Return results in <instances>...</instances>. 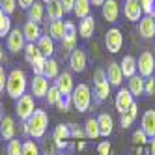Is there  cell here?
Here are the masks:
<instances>
[{
  "label": "cell",
  "mask_w": 155,
  "mask_h": 155,
  "mask_svg": "<svg viewBox=\"0 0 155 155\" xmlns=\"http://www.w3.org/2000/svg\"><path fill=\"white\" fill-rule=\"evenodd\" d=\"M137 69H138V75L144 77V79H150L153 77V71H155V58L151 52H142L140 56L137 58Z\"/></svg>",
  "instance_id": "obj_6"
},
{
  "label": "cell",
  "mask_w": 155,
  "mask_h": 155,
  "mask_svg": "<svg viewBox=\"0 0 155 155\" xmlns=\"http://www.w3.org/2000/svg\"><path fill=\"white\" fill-rule=\"evenodd\" d=\"M69 133H71V138H82L86 137V133H84V127H81L79 124H69Z\"/></svg>",
  "instance_id": "obj_41"
},
{
  "label": "cell",
  "mask_w": 155,
  "mask_h": 155,
  "mask_svg": "<svg viewBox=\"0 0 155 155\" xmlns=\"http://www.w3.org/2000/svg\"><path fill=\"white\" fill-rule=\"evenodd\" d=\"M47 36H51L54 41L64 38V21H51L47 25Z\"/></svg>",
  "instance_id": "obj_30"
},
{
  "label": "cell",
  "mask_w": 155,
  "mask_h": 155,
  "mask_svg": "<svg viewBox=\"0 0 155 155\" xmlns=\"http://www.w3.org/2000/svg\"><path fill=\"white\" fill-rule=\"evenodd\" d=\"M45 99H47V103H49L51 107H56L58 101L62 99V94H60V90H58L56 86H51L49 92H47V95H45Z\"/></svg>",
  "instance_id": "obj_33"
},
{
  "label": "cell",
  "mask_w": 155,
  "mask_h": 155,
  "mask_svg": "<svg viewBox=\"0 0 155 155\" xmlns=\"http://www.w3.org/2000/svg\"><path fill=\"white\" fill-rule=\"evenodd\" d=\"M77 148H79V150H84V148H86V142H81V140H79V144H77Z\"/></svg>",
  "instance_id": "obj_54"
},
{
  "label": "cell",
  "mask_w": 155,
  "mask_h": 155,
  "mask_svg": "<svg viewBox=\"0 0 155 155\" xmlns=\"http://www.w3.org/2000/svg\"><path fill=\"white\" fill-rule=\"evenodd\" d=\"M6 45H8V49L12 51L13 54L21 52V51H25V47H26V39H25V36H23V30H21V28H12V32L8 34Z\"/></svg>",
  "instance_id": "obj_7"
},
{
  "label": "cell",
  "mask_w": 155,
  "mask_h": 155,
  "mask_svg": "<svg viewBox=\"0 0 155 155\" xmlns=\"http://www.w3.org/2000/svg\"><path fill=\"white\" fill-rule=\"evenodd\" d=\"M26 88H28V79L23 69H13L9 71L8 75V81H6V94L12 97V99H17L21 95L26 94Z\"/></svg>",
  "instance_id": "obj_1"
},
{
  "label": "cell",
  "mask_w": 155,
  "mask_h": 155,
  "mask_svg": "<svg viewBox=\"0 0 155 155\" xmlns=\"http://www.w3.org/2000/svg\"><path fill=\"white\" fill-rule=\"evenodd\" d=\"M135 103V97L131 95V92L127 88H120L116 94V110L120 114H125L127 110L131 108V105Z\"/></svg>",
  "instance_id": "obj_10"
},
{
  "label": "cell",
  "mask_w": 155,
  "mask_h": 155,
  "mask_svg": "<svg viewBox=\"0 0 155 155\" xmlns=\"http://www.w3.org/2000/svg\"><path fill=\"white\" fill-rule=\"evenodd\" d=\"M101 13L103 19L108 21V23H116L120 17V4L118 0H105V4L101 6Z\"/></svg>",
  "instance_id": "obj_14"
},
{
  "label": "cell",
  "mask_w": 155,
  "mask_h": 155,
  "mask_svg": "<svg viewBox=\"0 0 155 155\" xmlns=\"http://www.w3.org/2000/svg\"><path fill=\"white\" fill-rule=\"evenodd\" d=\"M60 4L64 6V12L69 13V12H73V8H75V0H60Z\"/></svg>",
  "instance_id": "obj_49"
},
{
  "label": "cell",
  "mask_w": 155,
  "mask_h": 155,
  "mask_svg": "<svg viewBox=\"0 0 155 155\" xmlns=\"http://www.w3.org/2000/svg\"><path fill=\"white\" fill-rule=\"evenodd\" d=\"M144 82H146V79L144 77H140L138 73L135 77H131L129 79V84H127V90L131 92L133 97H140L144 94Z\"/></svg>",
  "instance_id": "obj_24"
},
{
  "label": "cell",
  "mask_w": 155,
  "mask_h": 155,
  "mask_svg": "<svg viewBox=\"0 0 155 155\" xmlns=\"http://www.w3.org/2000/svg\"><path fill=\"white\" fill-rule=\"evenodd\" d=\"M90 8H92V4H90V0H75V8H73V13H75V17L77 19H86L88 15H90Z\"/></svg>",
  "instance_id": "obj_29"
},
{
  "label": "cell",
  "mask_w": 155,
  "mask_h": 155,
  "mask_svg": "<svg viewBox=\"0 0 155 155\" xmlns=\"http://www.w3.org/2000/svg\"><path fill=\"white\" fill-rule=\"evenodd\" d=\"M36 45H38V49H39L43 58H52V54H54V39L51 36H41Z\"/></svg>",
  "instance_id": "obj_21"
},
{
  "label": "cell",
  "mask_w": 155,
  "mask_h": 155,
  "mask_svg": "<svg viewBox=\"0 0 155 155\" xmlns=\"http://www.w3.org/2000/svg\"><path fill=\"white\" fill-rule=\"evenodd\" d=\"M94 82H95V88H94L95 99L97 101H105V99L108 97V94H110V82L107 79V71L105 69H95Z\"/></svg>",
  "instance_id": "obj_5"
},
{
  "label": "cell",
  "mask_w": 155,
  "mask_h": 155,
  "mask_svg": "<svg viewBox=\"0 0 155 155\" xmlns=\"http://www.w3.org/2000/svg\"><path fill=\"white\" fill-rule=\"evenodd\" d=\"M21 155H39V146L34 140H26L23 142V153Z\"/></svg>",
  "instance_id": "obj_36"
},
{
  "label": "cell",
  "mask_w": 155,
  "mask_h": 155,
  "mask_svg": "<svg viewBox=\"0 0 155 155\" xmlns=\"http://www.w3.org/2000/svg\"><path fill=\"white\" fill-rule=\"evenodd\" d=\"M133 142H135V144H140V146H142V144L150 142V137H148V135H146V133H144L142 129H138V131L133 133Z\"/></svg>",
  "instance_id": "obj_43"
},
{
  "label": "cell",
  "mask_w": 155,
  "mask_h": 155,
  "mask_svg": "<svg viewBox=\"0 0 155 155\" xmlns=\"http://www.w3.org/2000/svg\"><path fill=\"white\" fill-rule=\"evenodd\" d=\"M6 81H8L6 71H4V68H2V65H0V94H2V92H6Z\"/></svg>",
  "instance_id": "obj_48"
},
{
  "label": "cell",
  "mask_w": 155,
  "mask_h": 155,
  "mask_svg": "<svg viewBox=\"0 0 155 155\" xmlns=\"http://www.w3.org/2000/svg\"><path fill=\"white\" fill-rule=\"evenodd\" d=\"M133 121H135V118H133L129 112H125V114L120 116V125L124 127V129H129V127L133 125Z\"/></svg>",
  "instance_id": "obj_44"
},
{
  "label": "cell",
  "mask_w": 155,
  "mask_h": 155,
  "mask_svg": "<svg viewBox=\"0 0 155 155\" xmlns=\"http://www.w3.org/2000/svg\"><path fill=\"white\" fill-rule=\"evenodd\" d=\"M140 6L144 15H150L155 19V0H140Z\"/></svg>",
  "instance_id": "obj_38"
},
{
  "label": "cell",
  "mask_w": 155,
  "mask_h": 155,
  "mask_svg": "<svg viewBox=\"0 0 155 155\" xmlns=\"http://www.w3.org/2000/svg\"><path fill=\"white\" fill-rule=\"evenodd\" d=\"M49 88H51L49 81L43 75H34V79L30 81V92H32V95H34L36 99L45 97L47 92H49Z\"/></svg>",
  "instance_id": "obj_9"
},
{
  "label": "cell",
  "mask_w": 155,
  "mask_h": 155,
  "mask_svg": "<svg viewBox=\"0 0 155 155\" xmlns=\"http://www.w3.org/2000/svg\"><path fill=\"white\" fill-rule=\"evenodd\" d=\"M140 129L150 137V140L155 138V110L153 108L146 110V112L142 114V125H140Z\"/></svg>",
  "instance_id": "obj_19"
},
{
  "label": "cell",
  "mask_w": 155,
  "mask_h": 155,
  "mask_svg": "<svg viewBox=\"0 0 155 155\" xmlns=\"http://www.w3.org/2000/svg\"><path fill=\"white\" fill-rule=\"evenodd\" d=\"M36 112V103H34V95H21L15 101V114L21 121H26L32 114Z\"/></svg>",
  "instance_id": "obj_4"
},
{
  "label": "cell",
  "mask_w": 155,
  "mask_h": 155,
  "mask_svg": "<svg viewBox=\"0 0 155 155\" xmlns=\"http://www.w3.org/2000/svg\"><path fill=\"white\" fill-rule=\"evenodd\" d=\"M0 4H2V0H0Z\"/></svg>",
  "instance_id": "obj_59"
},
{
  "label": "cell",
  "mask_w": 155,
  "mask_h": 155,
  "mask_svg": "<svg viewBox=\"0 0 155 155\" xmlns=\"http://www.w3.org/2000/svg\"><path fill=\"white\" fill-rule=\"evenodd\" d=\"M94 30H95V19L92 15H88L86 19L81 21V25H79V34H81V38H84V39L92 38Z\"/></svg>",
  "instance_id": "obj_27"
},
{
  "label": "cell",
  "mask_w": 155,
  "mask_h": 155,
  "mask_svg": "<svg viewBox=\"0 0 155 155\" xmlns=\"http://www.w3.org/2000/svg\"><path fill=\"white\" fill-rule=\"evenodd\" d=\"M97 153L99 155H112V148H110V142H101V144H99V146H97Z\"/></svg>",
  "instance_id": "obj_46"
},
{
  "label": "cell",
  "mask_w": 155,
  "mask_h": 155,
  "mask_svg": "<svg viewBox=\"0 0 155 155\" xmlns=\"http://www.w3.org/2000/svg\"><path fill=\"white\" fill-rule=\"evenodd\" d=\"M4 15H6V13H4V12H2V8H0V19H2V17H4Z\"/></svg>",
  "instance_id": "obj_57"
},
{
  "label": "cell",
  "mask_w": 155,
  "mask_h": 155,
  "mask_svg": "<svg viewBox=\"0 0 155 155\" xmlns=\"http://www.w3.org/2000/svg\"><path fill=\"white\" fill-rule=\"evenodd\" d=\"M9 32H12V19L9 15H4L0 19V38H6Z\"/></svg>",
  "instance_id": "obj_37"
},
{
  "label": "cell",
  "mask_w": 155,
  "mask_h": 155,
  "mask_svg": "<svg viewBox=\"0 0 155 155\" xmlns=\"http://www.w3.org/2000/svg\"><path fill=\"white\" fill-rule=\"evenodd\" d=\"M54 86L60 90L62 95H71L73 90H75V82H73V75L69 71H64L56 77V82H54Z\"/></svg>",
  "instance_id": "obj_11"
},
{
  "label": "cell",
  "mask_w": 155,
  "mask_h": 155,
  "mask_svg": "<svg viewBox=\"0 0 155 155\" xmlns=\"http://www.w3.org/2000/svg\"><path fill=\"white\" fill-rule=\"evenodd\" d=\"M138 34H140L144 39L155 38V19H153V17L144 15V17L138 21Z\"/></svg>",
  "instance_id": "obj_15"
},
{
  "label": "cell",
  "mask_w": 155,
  "mask_h": 155,
  "mask_svg": "<svg viewBox=\"0 0 155 155\" xmlns=\"http://www.w3.org/2000/svg\"><path fill=\"white\" fill-rule=\"evenodd\" d=\"M92 97H94V92L90 90L88 84H77L75 90L71 94V99H73V107L79 110V112H86L92 105Z\"/></svg>",
  "instance_id": "obj_3"
},
{
  "label": "cell",
  "mask_w": 155,
  "mask_h": 155,
  "mask_svg": "<svg viewBox=\"0 0 155 155\" xmlns=\"http://www.w3.org/2000/svg\"><path fill=\"white\" fill-rule=\"evenodd\" d=\"M56 155H65V153H56Z\"/></svg>",
  "instance_id": "obj_58"
},
{
  "label": "cell",
  "mask_w": 155,
  "mask_h": 155,
  "mask_svg": "<svg viewBox=\"0 0 155 155\" xmlns=\"http://www.w3.org/2000/svg\"><path fill=\"white\" fill-rule=\"evenodd\" d=\"M90 4H92V6H103L105 0H90Z\"/></svg>",
  "instance_id": "obj_53"
},
{
  "label": "cell",
  "mask_w": 155,
  "mask_h": 155,
  "mask_svg": "<svg viewBox=\"0 0 155 155\" xmlns=\"http://www.w3.org/2000/svg\"><path fill=\"white\" fill-rule=\"evenodd\" d=\"M47 125H49L47 112L41 108H36V112L25 121V133L30 135L32 138H41L47 133Z\"/></svg>",
  "instance_id": "obj_2"
},
{
  "label": "cell",
  "mask_w": 155,
  "mask_h": 155,
  "mask_svg": "<svg viewBox=\"0 0 155 155\" xmlns=\"http://www.w3.org/2000/svg\"><path fill=\"white\" fill-rule=\"evenodd\" d=\"M121 45H124V36H121L120 28H110L107 34H105V47L108 52H120L121 51Z\"/></svg>",
  "instance_id": "obj_8"
},
{
  "label": "cell",
  "mask_w": 155,
  "mask_h": 155,
  "mask_svg": "<svg viewBox=\"0 0 155 155\" xmlns=\"http://www.w3.org/2000/svg\"><path fill=\"white\" fill-rule=\"evenodd\" d=\"M4 60V51H2V45H0V62Z\"/></svg>",
  "instance_id": "obj_55"
},
{
  "label": "cell",
  "mask_w": 155,
  "mask_h": 155,
  "mask_svg": "<svg viewBox=\"0 0 155 155\" xmlns=\"http://www.w3.org/2000/svg\"><path fill=\"white\" fill-rule=\"evenodd\" d=\"M0 137L6 140L15 138V121L12 116H0Z\"/></svg>",
  "instance_id": "obj_18"
},
{
  "label": "cell",
  "mask_w": 155,
  "mask_h": 155,
  "mask_svg": "<svg viewBox=\"0 0 155 155\" xmlns=\"http://www.w3.org/2000/svg\"><path fill=\"white\" fill-rule=\"evenodd\" d=\"M97 124H99V131H101V137H110L112 135V127H114V124H112V118H110V114H107V112H103V114H99L97 116Z\"/></svg>",
  "instance_id": "obj_26"
},
{
  "label": "cell",
  "mask_w": 155,
  "mask_h": 155,
  "mask_svg": "<svg viewBox=\"0 0 155 155\" xmlns=\"http://www.w3.org/2000/svg\"><path fill=\"white\" fill-rule=\"evenodd\" d=\"M124 13H125V19H127V21H140V19L144 17L140 0H125V4H124Z\"/></svg>",
  "instance_id": "obj_13"
},
{
  "label": "cell",
  "mask_w": 155,
  "mask_h": 155,
  "mask_svg": "<svg viewBox=\"0 0 155 155\" xmlns=\"http://www.w3.org/2000/svg\"><path fill=\"white\" fill-rule=\"evenodd\" d=\"M120 68H121V73H124L125 79H131V77H135V75L138 73V69H137V58L129 56V54L121 58Z\"/></svg>",
  "instance_id": "obj_22"
},
{
  "label": "cell",
  "mask_w": 155,
  "mask_h": 155,
  "mask_svg": "<svg viewBox=\"0 0 155 155\" xmlns=\"http://www.w3.org/2000/svg\"><path fill=\"white\" fill-rule=\"evenodd\" d=\"M69 138H71L69 125L58 124L56 127H54V131H52V140H54V146H56V148H65Z\"/></svg>",
  "instance_id": "obj_12"
},
{
  "label": "cell",
  "mask_w": 155,
  "mask_h": 155,
  "mask_svg": "<svg viewBox=\"0 0 155 155\" xmlns=\"http://www.w3.org/2000/svg\"><path fill=\"white\" fill-rule=\"evenodd\" d=\"M45 13L49 17V21H62L64 19V6L60 4V0H54V2L45 6Z\"/></svg>",
  "instance_id": "obj_23"
},
{
  "label": "cell",
  "mask_w": 155,
  "mask_h": 155,
  "mask_svg": "<svg viewBox=\"0 0 155 155\" xmlns=\"http://www.w3.org/2000/svg\"><path fill=\"white\" fill-rule=\"evenodd\" d=\"M71 105H73V99H71V95H62V99L58 101L56 108L60 110V112H68Z\"/></svg>",
  "instance_id": "obj_39"
},
{
  "label": "cell",
  "mask_w": 155,
  "mask_h": 155,
  "mask_svg": "<svg viewBox=\"0 0 155 155\" xmlns=\"http://www.w3.org/2000/svg\"><path fill=\"white\" fill-rule=\"evenodd\" d=\"M84 133H86V137L88 138H99L101 137V131H99V124H97V118H88L86 120V124H84Z\"/></svg>",
  "instance_id": "obj_31"
},
{
  "label": "cell",
  "mask_w": 155,
  "mask_h": 155,
  "mask_svg": "<svg viewBox=\"0 0 155 155\" xmlns=\"http://www.w3.org/2000/svg\"><path fill=\"white\" fill-rule=\"evenodd\" d=\"M127 112H129V114H131L133 118L137 120V116H138V107H137V103H133V105H131V108L127 110Z\"/></svg>",
  "instance_id": "obj_51"
},
{
  "label": "cell",
  "mask_w": 155,
  "mask_h": 155,
  "mask_svg": "<svg viewBox=\"0 0 155 155\" xmlns=\"http://www.w3.org/2000/svg\"><path fill=\"white\" fill-rule=\"evenodd\" d=\"M86 64H88V58H86V52L82 49H75L71 52V56H69V65H71V69L77 71V73H81L86 69Z\"/></svg>",
  "instance_id": "obj_16"
},
{
  "label": "cell",
  "mask_w": 155,
  "mask_h": 155,
  "mask_svg": "<svg viewBox=\"0 0 155 155\" xmlns=\"http://www.w3.org/2000/svg\"><path fill=\"white\" fill-rule=\"evenodd\" d=\"M23 36H25L26 43H38V39L41 38L39 25L34 23V21H26L25 26H23Z\"/></svg>",
  "instance_id": "obj_20"
},
{
  "label": "cell",
  "mask_w": 155,
  "mask_h": 155,
  "mask_svg": "<svg viewBox=\"0 0 155 155\" xmlns=\"http://www.w3.org/2000/svg\"><path fill=\"white\" fill-rule=\"evenodd\" d=\"M51 2H54V0H43V4H51Z\"/></svg>",
  "instance_id": "obj_56"
},
{
  "label": "cell",
  "mask_w": 155,
  "mask_h": 155,
  "mask_svg": "<svg viewBox=\"0 0 155 155\" xmlns=\"http://www.w3.org/2000/svg\"><path fill=\"white\" fill-rule=\"evenodd\" d=\"M0 8H2V12H4L6 15H12L15 9H17V0H2Z\"/></svg>",
  "instance_id": "obj_40"
},
{
  "label": "cell",
  "mask_w": 155,
  "mask_h": 155,
  "mask_svg": "<svg viewBox=\"0 0 155 155\" xmlns=\"http://www.w3.org/2000/svg\"><path fill=\"white\" fill-rule=\"evenodd\" d=\"M144 94H148V95L155 94V77L146 79V82H144Z\"/></svg>",
  "instance_id": "obj_45"
},
{
  "label": "cell",
  "mask_w": 155,
  "mask_h": 155,
  "mask_svg": "<svg viewBox=\"0 0 155 155\" xmlns=\"http://www.w3.org/2000/svg\"><path fill=\"white\" fill-rule=\"evenodd\" d=\"M62 47L64 51H75L77 49V39H62Z\"/></svg>",
  "instance_id": "obj_47"
},
{
  "label": "cell",
  "mask_w": 155,
  "mask_h": 155,
  "mask_svg": "<svg viewBox=\"0 0 155 155\" xmlns=\"http://www.w3.org/2000/svg\"><path fill=\"white\" fill-rule=\"evenodd\" d=\"M6 153L8 155H21V153H23V142L12 138L8 142V146H6Z\"/></svg>",
  "instance_id": "obj_34"
},
{
  "label": "cell",
  "mask_w": 155,
  "mask_h": 155,
  "mask_svg": "<svg viewBox=\"0 0 155 155\" xmlns=\"http://www.w3.org/2000/svg\"><path fill=\"white\" fill-rule=\"evenodd\" d=\"M36 0H17V6H21V9H28Z\"/></svg>",
  "instance_id": "obj_50"
},
{
  "label": "cell",
  "mask_w": 155,
  "mask_h": 155,
  "mask_svg": "<svg viewBox=\"0 0 155 155\" xmlns=\"http://www.w3.org/2000/svg\"><path fill=\"white\" fill-rule=\"evenodd\" d=\"M45 60L43 56H38L34 62H32V69H34V75H43V68H45Z\"/></svg>",
  "instance_id": "obj_42"
},
{
  "label": "cell",
  "mask_w": 155,
  "mask_h": 155,
  "mask_svg": "<svg viewBox=\"0 0 155 155\" xmlns=\"http://www.w3.org/2000/svg\"><path fill=\"white\" fill-rule=\"evenodd\" d=\"M58 75H60L58 62L54 60V58H47L45 60V68H43V77H45L47 81H52V79H56Z\"/></svg>",
  "instance_id": "obj_28"
},
{
  "label": "cell",
  "mask_w": 155,
  "mask_h": 155,
  "mask_svg": "<svg viewBox=\"0 0 155 155\" xmlns=\"http://www.w3.org/2000/svg\"><path fill=\"white\" fill-rule=\"evenodd\" d=\"M25 60L28 62V64H32L38 56H41V52H39V49H38V45L36 43H26V47H25Z\"/></svg>",
  "instance_id": "obj_32"
},
{
  "label": "cell",
  "mask_w": 155,
  "mask_h": 155,
  "mask_svg": "<svg viewBox=\"0 0 155 155\" xmlns=\"http://www.w3.org/2000/svg\"><path fill=\"white\" fill-rule=\"evenodd\" d=\"M105 71H107V79H108L110 86H121V82H124V73H121V68H120L118 62H110Z\"/></svg>",
  "instance_id": "obj_17"
},
{
  "label": "cell",
  "mask_w": 155,
  "mask_h": 155,
  "mask_svg": "<svg viewBox=\"0 0 155 155\" xmlns=\"http://www.w3.org/2000/svg\"><path fill=\"white\" fill-rule=\"evenodd\" d=\"M28 21H34V23H43L45 21V6H43L41 2H34L28 9Z\"/></svg>",
  "instance_id": "obj_25"
},
{
  "label": "cell",
  "mask_w": 155,
  "mask_h": 155,
  "mask_svg": "<svg viewBox=\"0 0 155 155\" xmlns=\"http://www.w3.org/2000/svg\"><path fill=\"white\" fill-rule=\"evenodd\" d=\"M150 153L155 155V138H151V142H150Z\"/></svg>",
  "instance_id": "obj_52"
},
{
  "label": "cell",
  "mask_w": 155,
  "mask_h": 155,
  "mask_svg": "<svg viewBox=\"0 0 155 155\" xmlns=\"http://www.w3.org/2000/svg\"><path fill=\"white\" fill-rule=\"evenodd\" d=\"M79 28L75 23H64V38L62 39H77Z\"/></svg>",
  "instance_id": "obj_35"
}]
</instances>
